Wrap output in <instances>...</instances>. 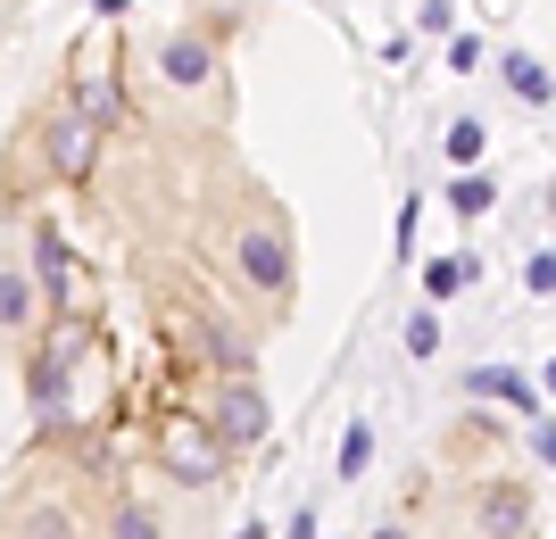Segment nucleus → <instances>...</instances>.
<instances>
[{
	"mask_svg": "<svg viewBox=\"0 0 556 539\" xmlns=\"http://www.w3.org/2000/svg\"><path fill=\"white\" fill-rule=\"evenodd\" d=\"M25 415L34 440H84L109 415V332L92 324V307H50L34 332V365H25Z\"/></svg>",
	"mask_w": 556,
	"mask_h": 539,
	"instance_id": "obj_1",
	"label": "nucleus"
},
{
	"mask_svg": "<svg viewBox=\"0 0 556 539\" xmlns=\"http://www.w3.org/2000/svg\"><path fill=\"white\" fill-rule=\"evenodd\" d=\"M150 440H159V473L175 482V490H208L216 473H225V440H216V423L191 415V407H159Z\"/></svg>",
	"mask_w": 556,
	"mask_h": 539,
	"instance_id": "obj_2",
	"label": "nucleus"
},
{
	"mask_svg": "<svg viewBox=\"0 0 556 539\" xmlns=\"http://www.w3.org/2000/svg\"><path fill=\"white\" fill-rule=\"evenodd\" d=\"M0 539H100L59 482H25L0 498Z\"/></svg>",
	"mask_w": 556,
	"mask_h": 539,
	"instance_id": "obj_3",
	"label": "nucleus"
},
{
	"mask_svg": "<svg viewBox=\"0 0 556 539\" xmlns=\"http://www.w3.org/2000/svg\"><path fill=\"white\" fill-rule=\"evenodd\" d=\"M232 274L250 282L257 299H291V233H282V216H250L241 233H232Z\"/></svg>",
	"mask_w": 556,
	"mask_h": 539,
	"instance_id": "obj_4",
	"label": "nucleus"
},
{
	"mask_svg": "<svg viewBox=\"0 0 556 539\" xmlns=\"http://www.w3.org/2000/svg\"><path fill=\"white\" fill-rule=\"evenodd\" d=\"M34 150H42V166L59 175V183H92L100 166V125L75 108V100H59L42 125H34Z\"/></svg>",
	"mask_w": 556,
	"mask_h": 539,
	"instance_id": "obj_5",
	"label": "nucleus"
},
{
	"mask_svg": "<svg viewBox=\"0 0 556 539\" xmlns=\"http://www.w3.org/2000/svg\"><path fill=\"white\" fill-rule=\"evenodd\" d=\"M208 423H216V440L225 448H257L266 440V390H257L250 374H216V407H208Z\"/></svg>",
	"mask_w": 556,
	"mask_h": 539,
	"instance_id": "obj_6",
	"label": "nucleus"
},
{
	"mask_svg": "<svg viewBox=\"0 0 556 539\" xmlns=\"http://www.w3.org/2000/svg\"><path fill=\"white\" fill-rule=\"evenodd\" d=\"M34 291H42V316H50V307H84V258L59 241L50 216L34 224Z\"/></svg>",
	"mask_w": 556,
	"mask_h": 539,
	"instance_id": "obj_7",
	"label": "nucleus"
},
{
	"mask_svg": "<svg viewBox=\"0 0 556 539\" xmlns=\"http://www.w3.org/2000/svg\"><path fill=\"white\" fill-rule=\"evenodd\" d=\"M42 332V291H34V266L0 258V349H25Z\"/></svg>",
	"mask_w": 556,
	"mask_h": 539,
	"instance_id": "obj_8",
	"label": "nucleus"
},
{
	"mask_svg": "<svg viewBox=\"0 0 556 539\" xmlns=\"http://www.w3.org/2000/svg\"><path fill=\"white\" fill-rule=\"evenodd\" d=\"M67 100L75 108H84V117L100 125V133H116V125H125V100H116V59L109 50H84V59H75V84H67Z\"/></svg>",
	"mask_w": 556,
	"mask_h": 539,
	"instance_id": "obj_9",
	"label": "nucleus"
},
{
	"mask_svg": "<svg viewBox=\"0 0 556 539\" xmlns=\"http://www.w3.org/2000/svg\"><path fill=\"white\" fill-rule=\"evenodd\" d=\"M159 75L175 84V92H200V84L216 75V42L208 34H166L159 42Z\"/></svg>",
	"mask_w": 556,
	"mask_h": 539,
	"instance_id": "obj_10",
	"label": "nucleus"
},
{
	"mask_svg": "<svg viewBox=\"0 0 556 539\" xmlns=\"http://www.w3.org/2000/svg\"><path fill=\"white\" fill-rule=\"evenodd\" d=\"M473 523H482L490 539H523L532 531V498L515 490V482H490V490L473 498Z\"/></svg>",
	"mask_w": 556,
	"mask_h": 539,
	"instance_id": "obj_11",
	"label": "nucleus"
},
{
	"mask_svg": "<svg viewBox=\"0 0 556 539\" xmlns=\"http://www.w3.org/2000/svg\"><path fill=\"white\" fill-rule=\"evenodd\" d=\"M465 390H473V399L515 407V415H532V407H540V382H532V374H515V365H473V374H465Z\"/></svg>",
	"mask_w": 556,
	"mask_h": 539,
	"instance_id": "obj_12",
	"label": "nucleus"
},
{
	"mask_svg": "<svg viewBox=\"0 0 556 539\" xmlns=\"http://www.w3.org/2000/svg\"><path fill=\"white\" fill-rule=\"evenodd\" d=\"M191 341H200V357H208L216 374H250V341H241V332H232V324H216V316H200V324H191Z\"/></svg>",
	"mask_w": 556,
	"mask_h": 539,
	"instance_id": "obj_13",
	"label": "nucleus"
},
{
	"mask_svg": "<svg viewBox=\"0 0 556 539\" xmlns=\"http://www.w3.org/2000/svg\"><path fill=\"white\" fill-rule=\"evenodd\" d=\"M498 75H507V92L523 100V108H548V100H556V75L540 67L532 50H507V59H498Z\"/></svg>",
	"mask_w": 556,
	"mask_h": 539,
	"instance_id": "obj_14",
	"label": "nucleus"
},
{
	"mask_svg": "<svg viewBox=\"0 0 556 539\" xmlns=\"http://www.w3.org/2000/svg\"><path fill=\"white\" fill-rule=\"evenodd\" d=\"M473 274H482V266L465 258V249H457V258H432V266H424V299L441 307V299H448V291H465V282H473Z\"/></svg>",
	"mask_w": 556,
	"mask_h": 539,
	"instance_id": "obj_15",
	"label": "nucleus"
},
{
	"mask_svg": "<svg viewBox=\"0 0 556 539\" xmlns=\"http://www.w3.org/2000/svg\"><path fill=\"white\" fill-rule=\"evenodd\" d=\"M100 539H166V531H159V515H150L141 498H116V506H109V531H100Z\"/></svg>",
	"mask_w": 556,
	"mask_h": 539,
	"instance_id": "obj_16",
	"label": "nucleus"
},
{
	"mask_svg": "<svg viewBox=\"0 0 556 539\" xmlns=\"http://www.w3.org/2000/svg\"><path fill=\"white\" fill-rule=\"evenodd\" d=\"M490 200H498V183H490V175H473V166L448 183V208H457V216H490Z\"/></svg>",
	"mask_w": 556,
	"mask_h": 539,
	"instance_id": "obj_17",
	"label": "nucleus"
},
{
	"mask_svg": "<svg viewBox=\"0 0 556 539\" xmlns=\"http://www.w3.org/2000/svg\"><path fill=\"white\" fill-rule=\"evenodd\" d=\"M366 465H374V423L357 415V423H349V432H341V465H332V473H341V482H357V473H366Z\"/></svg>",
	"mask_w": 556,
	"mask_h": 539,
	"instance_id": "obj_18",
	"label": "nucleus"
},
{
	"mask_svg": "<svg viewBox=\"0 0 556 539\" xmlns=\"http://www.w3.org/2000/svg\"><path fill=\"white\" fill-rule=\"evenodd\" d=\"M482 150H490V125L482 117H457V125H448V158H457V166H482Z\"/></svg>",
	"mask_w": 556,
	"mask_h": 539,
	"instance_id": "obj_19",
	"label": "nucleus"
},
{
	"mask_svg": "<svg viewBox=\"0 0 556 539\" xmlns=\"http://www.w3.org/2000/svg\"><path fill=\"white\" fill-rule=\"evenodd\" d=\"M432 349H441V307L424 299L416 316H407V357H432Z\"/></svg>",
	"mask_w": 556,
	"mask_h": 539,
	"instance_id": "obj_20",
	"label": "nucleus"
},
{
	"mask_svg": "<svg viewBox=\"0 0 556 539\" xmlns=\"http://www.w3.org/2000/svg\"><path fill=\"white\" fill-rule=\"evenodd\" d=\"M523 291H532V299H556V249H540V258L523 266Z\"/></svg>",
	"mask_w": 556,
	"mask_h": 539,
	"instance_id": "obj_21",
	"label": "nucleus"
},
{
	"mask_svg": "<svg viewBox=\"0 0 556 539\" xmlns=\"http://www.w3.org/2000/svg\"><path fill=\"white\" fill-rule=\"evenodd\" d=\"M448 67L473 75V67H482V42H473V34H457V42H448Z\"/></svg>",
	"mask_w": 556,
	"mask_h": 539,
	"instance_id": "obj_22",
	"label": "nucleus"
},
{
	"mask_svg": "<svg viewBox=\"0 0 556 539\" xmlns=\"http://www.w3.org/2000/svg\"><path fill=\"white\" fill-rule=\"evenodd\" d=\"M416 25H424V34H448V25H457V9H448V0H424Z\"/></svg>",
	"mask_w": 556,
	"mask_h": 539,
	"instance_id": "obj_23",
	"label": "nucleus"
},
{
	"mask_svg": "<svg viewBox=\"0 0 556 539\" xmlns=\"http://www.w3.org/2000/svg\"><path fill=\"white\" fill-rule=\"evenodd\" d=\"M532 448H540V465H556V423H532Z\"/></svg>",
	"mask_w": 556,
	"mask_h": 539,
	"instance_id": "obj_24",
	"label": "nucleus"
},
{
	"mask_svg": "<svg viewBox=\"0 0 556 539\" xmlns=\"http://www.w3.org/2000/svg\"><path fill=\"white\" fill-rule=\"evenodd\" d=\"M540 390H548V399H556V357H548V365H540Z\"/></svg>",
	"mask_w": 556,
	"mask_h": 539,
	"instance_id": "obj_25",
	"label": "nucleus"
},
{
	"mask_svg": "<svg viewBox=\"0 0 556 539\" xmlns=\"http://www.w3.org/2000/svg\"><path fill=\"white\" fill-rule=\"evenodd\" d=\"M374 539H407V531H399V523H391V531H374Z\"/></svg>",
	"mask_w": 556,
	"mask_h": 539,
	"instance_id": "obj_26",
	"label": "nucleus"
},
{
	"mask_svg": "<svg viewBox=\"0 0 556 539\" xmlns=\"http://www.w3.org/2000/svg\"><path fill=\"white\" fill-rule=\"evenodd\" d=\"M232 539H266V531H257V523H250V531H232Z\"/></svg>",
	"mask_w": 556,
	"mask_h": 539,
	"instance_id": "obj_27",
	"label": "nucleus"
}]
</instances>
